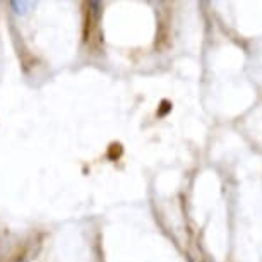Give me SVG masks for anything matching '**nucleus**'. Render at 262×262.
Wrapping results in <instances>:
<instances>
[{
	"label": "nucleus",
	"instance_id": "7ed1b4c3",
	"mask_svg": "<svg viewBox=\"0 0 262 262\" xmlns=\"http://www.w3.org/2000/svg\"><path fill=\"white\" fill-rule=\"evenodd\" d=\"M19 262H28V260H19Z\"/></svg>",
	"mask_w": 262,
	"mask_h": 262
},
{
	"label": "nucleus",
	"instance_id": "f03ea898",
	"mask_svg": "<svg viewBox=\"0 0 262 262\" xmlns=\"http://www.w3.org/2000/svg\"><path fill=\"white\" fill-rule=\"evenodd\" d=\"M161 106H163V108H161L160 112H158V113H160V115H165V113L171 108V105H170V103H168V101H163V103H161Z\"/></svg>",
	"mask_w": 262,
	"mask_h": 262
},
{
	"label": "nucleus",
	"instance_id": "f257e3e1",
	"mask_svg": "<svg viewBox=\"0 0 262 262\" xmlns=\"http://www.w3.org/2000/svg\"><path fill=\"white\" fill-rule=\"evenodd\" d=\"M11 6H12V9H16L17 14H26L33 4L31 2H11Z\"/></svg>",
	"mask_w": 262,
	"mask_h": 262
}]
</instances>
